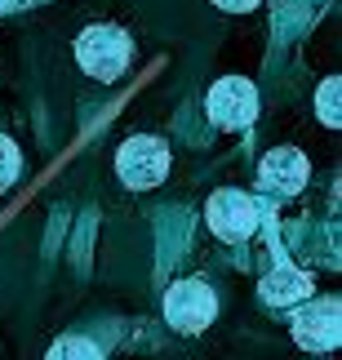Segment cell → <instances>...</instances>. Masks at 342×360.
<instances>
[{"label": "cell", "mask_w": 342, "mask_h": 360, "mask_svg": "<svg viewBox=\"0 0 342 360\" xmlns=\"http://www.w3.org/2000/svg\"><path fill=\"white\" fill-rule=\"evenodd\" d=\"M76 63H80V72L89 80L112 85V80H120L129 72L133 40H129L125 27H116V22H93V27H85V32L76 36Z\"/></svg>", "instance_id": "obj_1"}, {"label": "cell", "mask_w": 342, "mask_h": 360, "mask_svg": "<svg viewBox=\"0 0 342 360\" xmlns=\"http://www.w3.org/2000/svg\"><path fill=\"white\" fill-rule=\"evenodd\" d=\"M160 311H165L169 329H178V334H204L218 321V294L200 276H183V281H173L165 289Z\"/></svg>", "instance_id": "obj_2"}, {"label": "cell", "mask_w": 342, "mask_h": 360, "mask_svg": "<svg viewBox=\"0 0 342 360\" xmlns=\"http://www.w3.org/2000/svg\"><path fill=\"white\" fill-rule=\"evenodd\" d=\"M116 178L129 191H152L169 178V143L152 134H133L116 151Z\"/></svg>", "instance_id": "obj_3"}, {"label": "cell", "mask_w": 342, "mask_h": 360, "mask_svg": "<svg viewBox=\"0 0 342 360\" xmlns=\"http://www.w3.org/2000/svg\"><path fill=\"white\" fill-rule=\"evenodd\" d=\"M204 223H209V231L218 240L240 245L263 223V205H258V196H249L240 187H218L209 196V205H204Z\"/></svg>", "instance_id": "obj_4"}, {"label": "cell", "mask_w": 342, "mask_h": 360, "mask_svg": "<svg viewBox=\"0 0 342 360\" xmlns=\"http://www.w3.org/2000/svg\"><path fill=\"white\" fill-rule=\"evenodd\" d=\"M258 85L249 76H223L209 85V98H204V112L218 129H249L258 120Z\"/></svg>", "instance_id": "obj_5"}, {"label": "cell", "mask_w": 342, "mask_h": 360, "mask_svg": "<svg viewBox=\"0 0 342 360\" xmlns=\"http://www.w3.org/2000/svg\"><path fill=\"white\" fill-rule=\"evenodd\" d=\"M294 342L303 352H334L342 342V302L329 298H303L294 311Z\"/></svg>", "instance_id": "obj_6"}, {"label": "cell", "mask_w": 342, "mask_h": 360, "mask_svg": "<svg viewBox=\"0 0 342 360\" xmlns=\"http://www.w3.org/2000/svg\"><path fill=\"white\" fill-rule=\"evenodd\" d=\"M307 183H311V160L298 147H271L258 160V187L280 196V200H294Z\"/></svg>", "instance_id": "obj_7"}, {"label": "cell", "mask_w": 342, "mask_h": 360, "mask_svg": "<svg viewBox=\"0 0 342 360\" xmlns=\"http://www.w3.org/2000/svg\"><path fill=\"white\" fill-rule=\"evenodd\" d=\"M316 294V281L303 271V267H294L289 258L280 254V262L271 267L263 281H258V298L267 302V307H276V311H284V307H298L303 298H311Z\"/></svg>", "instance_id": "obj_8"}, {"label": "cell", "mask_w": 342, "mask_h": 360, "mask_svg": "<svg viewBox=\"0 0 342 360\" xmlns=\"http://www.w3.org/2000/svg\"><path fill=\"white\" fill-rule=\"evenodd\" d=\"M45 360H103V347L93 338H85V334H67V338H58L49 347Z\"/></svg>", "instance_id": "obj_9"}, {"label": "cell", "mask_w": 342, "mask_h": 360, "mask_svg": "<svg viewBox=\"0 0 342 360\" xmlns=\"http://www.w3.org/2000/svg\"><path fill=\"white\" fill-rule=\"evenodd\" d=\"M338 94H342V80L329 76V80H320V94H316V116L324 129H338L342 116H338Z\"/></svg>", "instance_id": "obj_10"}, {"label": "cell", "mask_w": 342, "mask_h": 360, "mask_svg": "<svg viewBox=\"0 0 342 360\" xmlns=\"http://www.w3.org/2000/svg\"><path fill=\"white\" fill-rule=\"evenodd\" d=\"M22 174V151L9 134H0V191H9Z\"/></svg>", "instance_id": "obj_11"}, {"label": "cell", "mask_w": 342, "mask_h": 360, "mask_svg": "<svg viewBox=\"0 0 342 360\" xmlns=\"http://www.w3.org/2000/svg\"><path fill=\"white\" fill-rule=\"evenodd\" d=\"M213 5L223 9V13H254L263 0H213Z\"/></svg>", "instance_id": "obj_12"}, {"label": "cell", "mask_w": 342, "mask_h": 360, "mask_svg": "<svg viewBox=\"0 0 342 360\" xmlns=\"http://www.w3.org/2000/svg\"><path fill=\"white\" fill-rule=\"evenodd\" d=\"M13 5H18V0H0V13H9Z\"/></svg>", "instance_id": "obj_13"}]
</instances>
